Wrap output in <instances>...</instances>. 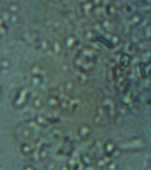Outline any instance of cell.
Wrapping results in <instances>:
<instances>
[{
	"instance_id": "cell-26",
	"label": "cell",
	"mask_w": 151,
	"mask_h": 170,
	"mask_svg": "<svg viewBox=\"0 0 151 170\" xmlns=\"http://www.w3.org/2000/svg\"><path fill=\"white\" fill-rule=\"evenodd\" d=\"M97 165L98 167H106V161L104 160V159H100L97 162Z\"/></svg>"
},
{
	"instance_id": "cell-15",
	"label": "cell",
	"mask_w": 151,
	"mask_h": 170,
	"mask_svg": "<svg viewBox=\"0 0 151 170\" xmlns=\"http://www.w3.org/2000/svg\"><path fill=\"white\" fill-rule=\"evenodd\" d=\"M76 43H77V40H76V38H75V36L71 35V36H68L66 37L64 45L67 49H72L75 45H76Z\"/></svg>"
},
{
	"instance_id": "cell-10",
	"label": "cell",
	"mask_w": 151,
	"mask_h": 170,
	"mask_svg": "<svg viewBox=\"0 0 151 170\" xmlns=\"http://www.w3.org/2000/svg\"><path fill=\"white\" fill-rule=\"evenodd\" d=\"M75 89V83L72 81H66L64 84H63V92L65 95L70 96L71 94L73 93Z\"/></svg>"
},
{
	"instance_id": "cell-13",
	"label": "cell",
	"mask_w": 151,
	"mask_h": 170,
	"mask_svg": "<svg viewBox=\"0 0 151 170\" xmlns=\"http://www.w3.org/2000/svg\"><path fill=\"white\" fill-rule=\"evenodd\" d=\"M44 101L43 100V98L41 97H35L32 101H31V106L34 109H36V110H40L44 106Z\"/></svg>"
},
{
	"instance_id": "cell-6",
	"label": "cell",
	"mask_w": 151,
	"mask_h": 170,
	"mask_svg": "<svg viewBox=\"0 0 151 170\" xmlns=\"http://www.w3.org/2000/svg\"><path fill=\"white\" fill-rule=\"evenodd\" d=\"M44 83V75L32 74L30 78V84L34 87H40Z\"/></svg>"
},
{
	"instance_id": "cell-9",
	"label": "cell",
	"mask_w": 151,
	"mask_h": 170,
	"mask_svg": "<svg viewBox=\"0 0 151 170\" xmlns=\"http://www.w3.org/2000/svg\"><path fill=\"white\" fill-rule=\"evenodd\" d=\"M50 51L57 56H59L62 53L63 45L58 40H54L50 43Z\"/></svg>"
},
{
	"instance_id": "cell-23",
	"label": "cell",
	"mask_w": 151,
	"mask_h": 170,
	"mask_svg": "<svg viewBox=\"0 0 151 170\" xmlns=\"http://www.w3.org/2000/svg\"><path fill=\"white\" fill-rule=\"evenodd\" d=\"M107 170H118V164L115 161H110L106 165Z\"/></svg>"
},
{
	"instance_id": "cell-20",
	"label": "cell",
	"mask_w": 151,
	"mask_h": 170,
	"mask_svg": "<svg viewBox=\"0 0 151 170\" xmlns=\"http://www.w3.org/2000/svg\"><path fill=\"white\" fill-rule=\"evenodd\" d=\"M20 21V16L17 14H11L9 20H8V23L12 24V25H15L17 23H19Z\"/></svg>"
},
{
	"instance_id": "cell-12",
	"label": "cell",
	"mask_w": 151,
	"mask_h": 170,
	"mask_svg": "<svg viewBox=\"0 0 151 170\" xmlns=\"http://www.w3.org/2000/svg\"><path fill=\"white\" fill-rule=\"evenodd\" d=\"M20 136L24 140H29L33 137V130L30 127H24L20 129Z\"/></svg>"
},
{
	"instance_id": "cell-27",
	"label": "cell",
	"mask_w": 151,
	"mask_h": 170,
	"mask_svg": "<svg viewBox=\"0 0 151 170\" xmlns=\"http://www.w3.org/2000/svg\"><path fill=\"white\" fill-rule=\"evenodd\" d=\"M23 170H36L35 167L33 166V165H26L24 167H23Z\"/></svg>"
},
{
	"instance_id": "cell-1",
	"label": "cell",
	"mask_w": 151,
	"mask_h": 170,
	"mask_svg": "<svg viewBox=\"0 0 151 170\" xmlns=\"http://www.w3.org/2000/svg\"><path fill=\"white\" fill-rule=\"evenodd\" d=\"M30 97V92L27 87H21L19 88L14 94V97L12 98V104L14 108L21 109L25 104L28 101Z\"/></svg>"
},
{
	"instance_id": "cell-29",
	"label": "cell",
	"mask_w": 151,
	"mask_h": 170,
	"mask_svg": "<svg viewBox=\"0 0 151 170\" xmlns=\"http://www.w3.org/2000/svg\"><path fill=\"white\" fill-rule=\"evenodd\" d=\"M69 169H70V167H68V165H64V166H62L61 168H60V170H69Z\"/></svg>"
},
{
	"instance_id": "cell-18",
	"label": "cell",
	"mask_w": 151,
	"mask_h": 170,
	"mask_svg": "<svg viewBox=\"0 0 151 170\" xmlns=\"http://www.w3.org/2000/svg\"><path fill=\"white\" fill-rule=\"evenodd\" d=\"M81 163L85 166V167H89V166H92V158L91 156L89 154H83L81 157Z\"/></svg>"
},
{
	"instance_id": "cell-14",
	"label": "cell",
	"mask_w": 151,
	"mask_h": 170,
	"mask_svg": "<svg viewBox=\"0 0 151 170\" xmlns=\"http://www.w3.org/2000/svg\"><path fill=\"white\" fill-rule=\"evenodd\" d=\"M11 61L8 58L5 57H2L1 59V73L2 74H7L10 68H11Z\"/></svg>"
},
{
	"instance_id": "cell-3",
	"label": "cell",
	"mask_w": 151,
	"mask_h": 170,
	"mask_svg": "<svg viewBox=\"0 0 151 170\" xmlns=\"http://www.w3.org/2000/svg\"><path fill=\"white\" fill-rule=\"evenodd\" d=\"M92 128L89 124H81L77 128V135L80 138L83 140H87V138H89L92 135Z\"/></svg>"
},
{
	"instance_id": "cell-19",
	"label": "cell",
	"mask_w": 151,
	"mask_h": 170,
	"mask_svg": "<svg viewBox=\"0 0 151 170\" xmlns=\"http://www.w3.org/2000/svg\"><path fill=\"white\" fill-rule=\"evenodd\" d=\"M6 10L9 12H11V14H17L20 11V5L17 3H12V4H9Z\"/></svg>"
},
{
	"instance_id": "cell-22",
	"label": "cell",
	"mask_w": 151,
	"mask_h": 170,
	"mask_svg": "<svg viewBox=\"0 0 151 170\" xmlns=\"http://www.w3.org/2000/svg\"><path fill=\"white\" fill-rule=\"evenodd\" d=\"M0 33H1L2 36H5L8 33V27H7V22L1 20V28H0Z\"/></svg>"
},
{
	"instance_id": "cell-2",
	"label": "cell",
	"mask_w": 151,
	"mask_h": 170,
	"mask_svg": "<svg viewBox=\"0 0 151 170\" xmlns=\"http://www.w3.org/2000/svg\"><path fill=\"white\" fill-rule=\"evenodd\" d=\"M107 117V113L103 106L96 107L95 114L93 116V122L96 126H103L105 122V118Z\"/></svg>"
},
{
	"instance_id": "cell-21",
	"label": "cell",
	"mask_w": 151,
	"mask_h": 170,
	"mask_svg": "<svg viewBox=\"0 0 151 170\" xmlns=\"http://www.w3.org/2000/svg\"><path fill=\"white\" fill-rule=\"evenodd\" d=\"M50 135H51L54 138L58 139L62 136V130L58 128H53L50 129Z\"/></svg>"
},
{
	"instance_id": "cell-25",
	"label": "cell",
	"mask_w": 151,
	"mask_h": 170,
	"mask_svg": "<svg viewBox=\"0 0 151 170\" xmlns=\"http://www.w3.org/2000/svg\"><path fill=\"white\" fill-rule=\"evenodd\" d=\"M47 155H48V150L45 147H43L41 149L40 152H39V157H40L42 160H44L46 157H47Z\"/></svg>"
},
{
	"instance_id": "cell-4",
	"label": "cell",
	"mask_w": 151,
	"mask_h": 170,
	"mask_svg": "<svg viewBox=\"0 0 151 170\" xmlns=\"http://www.w3.org/2000/svg\"><path fill=\"white\" fill-rule=\"evenodd\" d=\"M102 106L105 109V112L107 113L108 118H112L116 113V108H115V104L110 98H105L103 100Z\"/></svg>"
},
{
	"instance_id": "cell-24",
	"label": "cell",
	"mask_w": 151,
	"mask_h": 170,
	"mask_svg": "<svg viewBox=\"0 0 151 170\" xmlns=\"http://www.w3.org/2000/svg\"><path fill=\"white\" fill-rule=\"evenodd\" d=\"M56 167H57V166L54 161H49L45 166L46 170H56Z\"/></svg>"
},
{
	"instance_id": "cell-8",
	"label": "cell",
	"mask_w": 151,
	"mask_h": 170,
	"mask_svg": "<svg viewBox=\"0 0 151 170\" xmlns=\"http://www.w3.org/2000/svg\"><path fill=\"white\" fill-rule=\"evenodd\" d=\"M35 122L38 125V127H42V128H46L49 124V119L44 114H37L35 117Z\"/></svg>"
},
{
	"instance_id": "cell-16",
	"label": "cell",
	"mask_w": 151,
	"mask_h": 170,
	"mask_svg": "<svg viewBox=\"0 0 151 170\" xmlns=\"http://www.w3.org/2000/svg\"><path fill=\"white\" fill-rule=\"evenodd\" d=\"M116 149L117 148L114 145V143L111 142V141H108L106 143H104V152L108 155H112L113 152L116 151Z\"/></svg>"
},
{
	"instance_id": "cell-5",
	"label": "cell",
	"mask_w": 151,
	"mask_h": 170,
	"mask_svg": "<svg viewBox=\"0 0 151 170\" xmlns=\"http://www.w3.org/2000/svg\"><path fill=\"white\" fill-rule=\"evenodd\" d=\"M20 151L21 154H23L24 156H29L34 152V146L31 145L30 143L25 142V143H22L20 145Z\"/></svg>"
},
{
	"instance_id": "cell-11",
	"label": "cell",
	"mask_w": 151,
	"mask_h": 170,
	"mask_svg": "<svg viewBox=\"0 0 151 170\" xmlns=\"http://www.w3.org/2000/svg\"><path fill=\"white\" fill-rule=\"evenodd\" d=\"M31 73L32 74H40V75L45 76V74H47V70L43 66H42V65L35 64L31 68Z\"/></svg>"
},
{
	"instance_id": "cell-28",
	"label": "cell",
	"mask_w": 151,
	"mask_h": 170,
	"mask_svg": "<svg viewBox=\"0 0 151 170\" xmlns=\"http://www.w3.org/2000/svg\"><path fill=\"white\" fill-rule=\"evenodd\" d=\"M61 68H62V71L63 72H68V69H69L68 68V65L67 64H63Z\"/></svg>"
},
{
	"instance_id": "cell-7",
	"label": "cell",
	"mask_w": 151,
	"mask_h": 170,
	"mask_svg": "<svg viewBox=\"0 0 151 170\" xmlns=\"http://www.w3.org/2000/svg\"><path fill=\"white\" fill-rule=\"evenodd\" d=\"M60 102H61V99H59L57 96L51 95L46 99L45 103L50 108H57V107H60Z\"/></svg>"
},
{
	"instance_id": "cell-17",
	"label": "cell",
	"mask_w": 151,
	"mask_h": 170,
	"mask_svg": "<svg viewBox=\"0 0 151 170\" xmlns=\"http://www.w3.org/2000/svg\"><path fill=\"white\" fill-rule=\"evenodd\" d=\"M37 44H38L39 50H41L42 51H47L50 50V43L46 39H43Z\"/></svg>"
}]
</instances>
